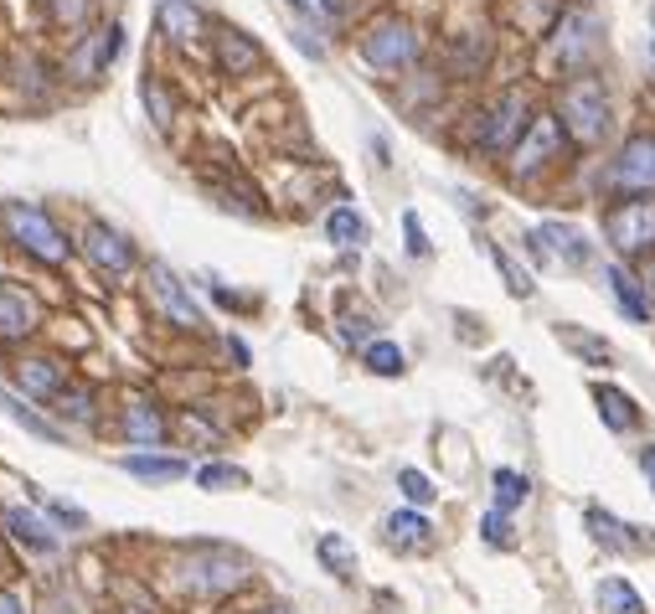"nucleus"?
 Returning <instances> with one entry per match:
<instances>
[{
	"label": "nucleus",
	"instance_id": "1",
	"mask_svg": "<svg viewBox=\"0 0 655 614\" xmlns=\"http://www.w3.org/2000/svg\"><path fill=\"white\" fill-rule=\"evenodd\" d=\"M248 584V563L227 548H197V553L181 563V589L186 594H201V599H218V594H233Z\"/></svg>",
	"mask_w": 655,
	"mask_h": 614
},
{
	"label": "nucleus",
	"instance_id": "2",
	"mask_svg": "<svg viewBox=\"0 0 655 614\" xmlns=\"http://www.w3.org/2000/svg\"><path fill=\"white\" fill-rule=\"evenodd\" d=\"M0 222H5V233H11L32 258H41V263H62V258H67V238L52 228V218H47L41 207L11 201V207L0 212Z\"/></svg>",
	"mask_w": 655,
	"mask_h": 614
},
{
	"label": "nucleus",
	"instance_id": "3",
	"mask_svg": "<svg viewBox=\"0 0 655 614\" xmlns=\"http://www.w3.org/2000/svg\"><path fill=\"white\" fill-rule=\"evenodd\" d=\"M536 114H527V99L521 94H500L485 114H480L475 124V145L485 150V156H500V150H517L521 135H527V124H532Z\"/></svg>",
	"mask_w": 655,
	"mask_h": 614
},
{
	"label": "nucleus",
	"instance_id": "4",
	"mask_svg": "<svg viewBox=\"0 0 655 614\" xmlns=\"http://www.w3.org/2000/svg\"><path fill=\"white\" fill-rule=\"evenodd\" d=\"M563 120H568V130H573L583 145H594V139L609 135V99H604V88H598L594 78H573L568 88H563Z\"/></svg>",
	"mask_w": 655,
	"mask_h": 614
},
{
	"label": "nucleus",
	"instance_id": "5",
	"mask_svg": "<svg viewBox=\"0 0 655 614\" xmlns=\"http://www.w3.org/2000/svg\"><path fill=\"white\" fill-rule=\"evenodd\" d=\"M361 58L372 62L378 73H397V67H408V62L418 58V37H413V26L408 21H372L367 26V37H361Z\"/></svg>",
	"mask_w": 655,
	"mask_h": 614
},
{
	"label": "nucleus",
	"instance_id": "6",
	"mask_svg": "<svg viewBox=\"0 0 655 614\" xmlns=\"http://www.w3.org/2000/svg\"><path fill=\"white\" fill-rule=\"evenodd\" d=\"M557 150H563V124H557L553 114H536V120L527 124L521 145L511 150V176H517V181H532L542 165H553Z\"/></svg>",
	"mask_w": 655,
	"mask_h": 614
},
{
	"label": "nucleus",
	"instance_id": "7",
	"mask_svg": "<svg viewBox=\"0 0 655 614\" xmlns=\"http://www.w3.org/2000/svg\"><path fill=\"white\" fill-rule=\"evenodd\" d=\"M124 52V26L120 21H109V26H99V32H88V37H78V47H73V58H67V73L78 83H94L109 67V62Z\"/></svg>",
	"mask_w": 655,
	"mask_h": 614
},
{
	"label": "nucleus",
	"instance_id": "8",
	"mask_svg": "<svg viewBox=\"0 0 655 614\" xmlns=\"http://www.w3.org/2000/svg\"><path fill=\"white\" fill-rule=\"evenodd\" d=\"M609 186H619V192H651L655 186V135L625 139V150L609 160Z\"/></svg>",
	"mask_w": 655,
	"mask_h": 614
},
{
	"label": "nucleus",
	"instance_id": "9",
	"mask_svg": "<svg viewBox=\"0 0 655 614\" xmlns=\"http://www.w3.org/2000/svg\"><path fill=\"white\" fill-rule=\"evenodd\" d=\"M604 233L619 254H640L645 243H655V201H625L604 218Z\"/></svg>",
	"mask_w": 655,
	"mask_h": 614
},
{
	"label": "nucleus",
	"instance_id": "10",
	"mask_svg": "<svg viewBox=\"0 0 655 614\" xmlns=\"http://www.w3.org/2000/svg\"><path fill=\"white\" fill-rule=\"evenodd\" d=\"M532 248L542 258L568 263V269H583V263L594 258V243L583 238L578 228H568V222H542V228H532Z\"/></svg>",
	"mask_w": 655,
	"mask_h": 614
},
{
	"label": "nucleus",
	"instance_id": "11",
	"mask_svg": "<svg viewBox=\"0 0 655 614\" xmlns=\"http://www.w3.org/2000/svg\"><path fill=\"white\" fill-rule=\"evenodd\" d=\"M150 290H156L160 310L171 316V326H186V331H197V326H201V305L186 295V284H181L165 263H150Z\"/></svg>",
	"mask_w": 655,
	"mask_h": 614
},
{
	"label": "nucleus",
	"instance_id": "12",
	"mask_svg": "<svg viewBox=\"0 0 655 614\" xmlns=\"http://www.w3.org/2000/svg\"><path fill=\"white\" fill-rule=\"evenodd\" d=\"M83 254L94 258L103 274H114V279L135 269V248H129V243H124L114 228H103V222H94V228L83 233Z\"/></svg>",
	"mask_w": 655,
	"mask_h": 614
},
{
	"label": "nucleus",
	"instance_id": "13",
	"mask_svg": "<svg viewBox=\"0 0 655 614\" xmlns=\"http://www.w3.org/2000/svg\"><path fill=\"white\" fill-rule=\"evenodd\" d=\"M37 299L26 295V290H11V284H0V341H21L37 331Z\"/></svg>",
	"mask_w": 655,
	"mask_h": 614
},
{
	"label": "nucleus",
	"instance_id": "14",
	"mask_svg": "<svg viewBox=\"0 0 655 614\" xmlns=\"http://www.w3.org/2000/svg\"><path fill=\"white\" fill-rule=\"evenodd\" d=\"M604 284H609V299H615V310L635 320V326H651V299L640 295V279L625 269V263H609L604 269Z\"/></svg>",
	"mask_w": 655,
	"mask_h": 614
},
{
	"label": "nucleus",
	"instance_id": "15",
	"mask_svg": "<svg viewBox=\"0 0 655 614\" xmlns=\"http://www.w3.org/2000/svg\"><path fill=\"white\" fill-rule=\"evenodd\" d=\"M62 361H52V357H21L16 361V388L26 397H58L67 382H62Z\"/></svg>",
	"mask_w": 655,
	"mask_h": 614
},
{
	"label": "nucleus",
	"instance_id": "16",
	"mask_svg": "<svg viewBox=\"0 0 655 614\" xmlns=\"http://www.w3.org/2000/svg\"><path fill=\"white\" fill-rule=\"evenodd\" d=\"M218 62H222V73H227V78H243V73H254V67L263 62V47L254 37H243V32L227 26V32L218 37Z\"/></svg>",
	"mask_w": 655,
	"mask_h": 614
},
{
	"label": "nucleus",
	"instance_id": "17",
	"mask_svg": "<svg viewBox=\"0 0 655 614\" xmlns=\"http://www.w3.org/2000/svg\"><path fill=\"white\" fill-rule=\"evenodd\" d=\"M0 521H5V527H11V537H16V542H26L32 553H52V548H58V532H52V527H47L37 512L5 506V512H0Z\"/></svg>",
	"mask_w": 655,
	"mask_h": 614
},
{
	"label": "nucleus",
	"instance_id": "18",
	"mask_svg": "<svg viewBox=\"0 0 655 614\" xmlns=\"http://www.w3.org/2000/svg\"><path fill=\"white\" fill-rule=\"evenodd\" d=\"M594 403H598V414H604V423H609L615 434H625V429H635V423H640L635 397L619 393L615 382H598V388H594Z\"/></svg>",
	"mask_w": 655,
	"mask_h": 614
},
{
	"label": "nucleus",
	"instance_id": "19",
	"mask_svg": "<svg viewBox=\"0 0 655 614\" xmlns=\"http://www.w3.org/2000/svg\"><path fill=\"white\" fill-rule=\"evenodd\" d=\"M124 439L129 444H150V450L165 439V418H160L156 403H129L124 408Z\"/></svg>",
	"mask_w": 655,
	"mask_h": 614
},
{
	"label": "nucleus",
	"instance_id": "20",
	"mask_svg": "<svg viewBox=\"0 0 655 614\" xmlns=\"http://www.w3.org/2000/svg\"><path fill=\"white\" fill-rule=\"evenodd\" d=\"M0 408H5V418H11V423H21L26 434L47 439V444H62V439H67V429H58V423H47V418L37 414V408H26V397H16V393H0Z\"/></svg>",
	"mask_w": 655,
	"mask_h": 614
},
{
	"label": "nucleus",
	"instance_id": "21",
	"mask_svg": "<svg viewBox=\"0 0 655 614\" xmlns=\"http://www.w3.org/2000/svg\"><path fill=\"white\" fill-rule=\"evenodd\" d=\"M197 26H201V16L191 0H160V32L176 41V47H186V41L197 37Z\"/></svg>",
	"mask_w": 655,
	"mask_h": 614
},
{
	"label": "nucleus",
	"instance_id": "22",
	"mask_svg": "<svg viewBox=\"0 0 655 614\" xmlns=\"http://www.w3.org/2000/svg\"><path fill=\"white\" fill-rule=\"evenodd\" d=\"M120 465H124V470H129L135 480H156V486L186 476V465H181V459H165V455H124Z\"/></svg>",
	"mask_w": 655,
	"mask_h": 614
},
{
	"label": "nucleus",
	"instance_id": "23",
	"mask_svg": "<svg viewBox=\"0 0 655 614\" xmlns=\"http://www.w3.org/2000/svg\"><path fill=\"white\" fill-rule=\"evenodd\" d=\"M316 557H320V563H325V568H331L336 578H357V553H351V542H346L341 532H325V537H320V542H316Z\"/></svg>",
	"mask_w": 655,
	"mask_h": 614
},
{
	"label": "nucleus",
	"instance_id": "24",
	"mask_svg": "<svg viewBox=\"0 0 655 614\" xmlns=\"http://www.w3.org/2000/svg\"><path fill=\"white\" fill-rule=\"evenodd\" d=\"M387 537H393L397 548H429L434 527H429L418 512H397V516H387Z\"/></svg>",
	"mask_w": 655,
	"mask_h": 614
},
{
	"label": "nucleus",
	"instance_id": "25",
	"mask_svg": "<svg viewBox=\"0 0 655 614\" xmlns=\"http://www.w3.org/2000/svg\"><path fill=\"white\" fill-rule=\"evenodd\" d=\"M598 604H604V614H645V599L625 578H604L598 584Z\"/></svg>",
	"mask_w": 655,
	"mask_h": 614
},
{
	"label": "nucleus",
	"instance_id": "26",
	"mask_svg": "<svg viewBox=\"0 0 655 614\" xmlns=\"http://www.w3.org/2000/svg\"><path fill=\"white\" fill-rule=\"evenodd\" d=\"M94 11H99V0H47V16L62 32H83L94 21Z\"/></svg>",
	"mask_w": 655,
	"mask_h": 614
},
{
	"label": "nucleus",
	"instance_id": "27",
	"mask_svg": "<svg viewBox=\"0 0 655 614\" xmlns=\"http://www.w3.org/2000/svg\"><path fill=\"white\" fill-rule=\"evenodd\" d=\"M325 238L336 243V248H357V243L367 238V222H361L351 207H336V212L325 218Z\"/></svg>",
	"mask_w": 655,
	"mask_h": 614
},
{
	"label": "nucleus",
	"instance_id": "28",
	"mask_svg": "<svg viewBox=\"0 0 655 614\" xmlns=\"http://www.w3.org/2000/svg\"><path fill=\"white\" fill-rule=\"evenodd\" d=\"M58 414L73 418V423H94V388H78V382H67L58 393Z\"/></svg>",
	"mask_w": 655,
	"mask_h": 614
},
{
	"label": "nucleus",
	"instance_id": "29",
	"mask_svg": "<svg viewBox=\"0 0 655 614\" xmlns=\"http://www.w3.org/2000/svg\"><path fill=\"white\" fill-rule=\"evenodd\" d=\"M139 99H145V109H150L156 130H171V120H176V103H171V94H165V88H160L156 78L139 83Z\"/></svg>",
	"mask_w": 655,
	"mask_h": 614
},
{
	"label": "nucleus",
	"instance_id": "30",
	"mask_svg": "<svg viewBox=\"0 0 655 614\" xmlns=\"http://www.w3.org/2000/svg\"><path fill=\"white\" fill-rule=\"evenodd\" d=\"M491 486H496V512H511V506H521L527 501V476H517V470H496L491 476Z\"/></svg>",
	"mask_w": 655,
	"mask_h": 614
},
{
	"label": "nucleus",
	"instance_id": "31",
	"mask_svg": "<svg viewBox=\"0 0 655 614\" xmlns=\"http://www.w3.org/2000/svg\"><path fill=\"white\" fill-rule=\"evenodd\" d=\"M367 367H372L378 377H403L408 361H403V346H393V341H372V346H367Z\"/></svg>",
	"mask_w": 655,
	"mask_h": 614
},
{
	"label": "nucleus",
	"instance_id": "32",
	"mask_svg": "<svg viewBox=\"0 0 655 614\" xmlns=\"http://www.w3.org/2000/svg\"><path fill=\"white\" fill-rule=\"evenodd\" d=\"M197 486L201 491H233V486H248V476H243L238 465H201Z\"/></svg>",
	"mask_w": 655,
	"mask_h": 614
},
{
	"label": "nucleus",
	"instance_id": "33",
	"mask_svg": "<svg viewBox=\"0 0 655 614\" xmlns=\"http://www.w3.org/2000/svg\"><path fill=\"white\" fill-rule=\"evenodd\" d=\"M397 486H403V495H408V501H413V506H429V501H434V480L423 476V470H397Z\"/></svg>",
	"mask_w": 655,
	"mask_h": 614
},
{
	"label": "nucleus",
	"instance_id": "34",
	"mask_svg": "<svg viewBox=\"0 0 655 614\" xmlns=\"http://www.w3.org/2000/svg\"><path fill=\"white\" fill-rule=\"evenodd\" d=\"M449 58H455L459 73H480V62H485V41L475 37H459L455 47H449Z\"/></svg>",
	"mask_w": 655,
	"mask_h": 614
},
{
	"label": "nucleus",
	"instance_id": "35",
	"mask_svg": "<svg viewBox=\"0 0 655 614\" xmlns=\"http://www.w3.org/2000/svg\"><path fill=\"white\" fill-rule=\"evenodd\" d=\"M491 258H496V269H500V279H506V290H511V295H517V299L532 295V279H527V274L517 269V258H511V254H500V248H496Z\"/></svg>",
	"mask_w": 655,
	"mask_h": 614
},
{
	"label": "nucleus",
	"instance_id": "36",
	"mask_svg": "<svg viewBox=\"0 0 655 614\" xmlns=\"http://www.w3.org/2000/svg\"><path fill=\"white\" fill-rule=\"evenodd\" d=\"M589 527H594V537L604 542V548H630V537H619V532H630V527H619V521H609L604 512H589Z\"/></svg>",
	"mask_w": 655,
	"mask_h": 614
},
{
	"label": "nucleus",
	"instance_id": "37",
	"mask_svg": "<svg viewBox=\"0 0 655 614\" xmlns=\"http://www.w3.org/2000/svg\"><path fill=\"white\" fill-rule=\"evenodd\" d=\"M480 532H485L491 548H506V542H511V521H506V512H491L485 521H480Z\"/></svg>",
	"mask_w": 655,
	"mask_h": 614
},
{
	"label": "nucleus",
	"instance_id": "38",
	"mask_svg": "<svg viewBox=\"0 0 655 614\" xmlns=\"http://www.w3.org/2000/svg\"><path fill=\"white\" fill-rule=\"evenodd\" d=\"M403 233H408V254H413V258H429V238H423V228H418L413 212H403Z\"/></svg>",
	"mask_w": 655,
	"mask_h": 614
},
{
	"label": "nucleus",
	"instance_id": "39",
	"mask_svg": "<svg viewBox=\"0 0 655 614\" xmlns=\"http://www.w3.org/2000/svg\"><path fill=\"white\" fill-rule=\"evenodd\" d=\"M295 11H305V16H336L341 0H289Z\"/></svg>",
	"mask_w": 655,
	"mask_h": 614
},
{
	"label": "nucleus",
	"instance_id": "40",
	"mask_svg": "<svg viewBox=\"0 0 655 614\" xmlns=\"http://www.w3.org/2000/svg\"><path fill=\"white\" fill-rule=\"evenodd\" d=\"M0 614H26V610H21L16 594H0Z\"/></svg>",
	"mask_w": 655,
	"mask_h": 614
},
{
	"label": "nucleus",
	"instance_id": "41",
	"mask_svg": "<svg viewBox=\"0 0 655 614\" xmlns=\"http://www.w3.org/2000/svg\"><path fill=\"white\" fill-rule=\"evenodd\" d=\"M263 614H289V610H263Z\"/></svg>",
	"mask_w": 655,
	"mask_h": 614
},
{
	"label": "nucleus",
	"instance_id": "42",
	"mask_svg": "<svg viewBox=\"0 0 655 614\" xmlns=\"http://www.w3.org/2000/svg\"><path fill=\"white\" fill-rule=\"evenodd\" d=\"M651 279H655V258H651Z\"/></svg>",
	"mask_w": 655,
	"mask_h": 614
},
{
	"label": "nucleus",
	"instance_id": "43",
	"mask_svg": "<svg viewBox=\"0 0 655 614\" xmlns=\"http://www.w3.org/2000/svg\"><path fill=\"white\" fill-rule=\"evenodd\" d=\"M651 480H655V459H651Z\"/></svg>",
	"mask_w": 655,
	"mask_h": 614
},
{
	"label": "nucleus",
	"instance_id": "44",
	"mask_svg": "<svg viewBox=\"0 0 655 614\" xmlns=\"http://www.w3.org/2000/svg\"><path fill=\"white\" fill-rule=\"evenodd\" d=\"M124 614H145V610H124Z\"/></svg>",
	"mask_w": 655,
	"mask_h": 614
},
{
	"label": "nucleus",
	"instance_id": "45",
	"mask_svg": "<svg viewBox=\"0 0 655 614\" xmlns=\"http://www.w3.org/2000/svg\"><path fill=\"white\" fill-rule=\"evenodd\" d=\"M651 52H655V41H651Z\"/></svg>",
	"mask_w": 655,
	"mask_h": 614
}]
</instances>
